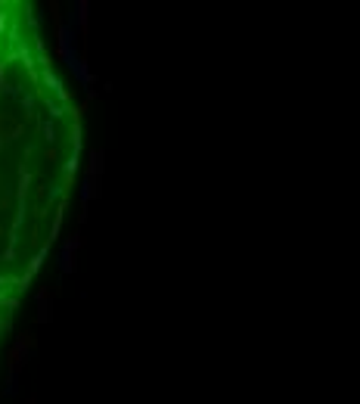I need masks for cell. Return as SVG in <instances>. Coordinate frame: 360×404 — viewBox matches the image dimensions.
Here are the masks:
<instances>
[{
  "instance_id": "cell-1",
  "label": "cell",
  "mask_w": 360,
  "mask_h": 404,
  "mask_svg": "<svg viewBox=\"0 0 360 404\" xmlns=\"http://www.w3.org/2000/svg\"><path fill=\"white\" fill-rule=\"evenodd\" d=\"M84 112L28 0H0V345L65 224Z\"/></svg>"
}]
</instances>
